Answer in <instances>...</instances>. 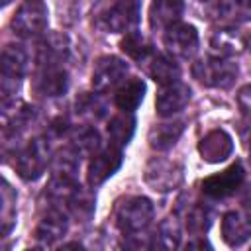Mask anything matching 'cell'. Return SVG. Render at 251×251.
Returning <instances> with one entry per match:
<instances>
[{"label": "cell", "mask_w": 251, "mask_h": 251, "mask_svg": "<svg viewBox=\"0 0 251 251\" xmlns=\"http://www.w3.org/2000/svg\"><path fill=\"white\" fill-rule=\"evenodd\" d=\"M27 51L24 45L20 43H8L2 51V84H0V92H2V106L16 102V92L20 90V82L27 71Z\"/></svg>", "instance_id": "6da1fadb"}, {"label": "cell", "mask_w": 251, "mask_h": 251, "mask_svg": "<svg viewBox=\"0 0 251 251\" xmlns=\"http://www.w3.org/2000/svg\"><path fill=\"white\" fill-rule=\"evenodd\" d=\"M155 210L149 198L145 196H129L122 200L116 208V226L124 235L143 233L153 222Z\"/></svg>", "instance_id": "7a4b0ae2"}, {"label": "cell", "mask_w": 251, "mask_h": 251, "mask_svg": "<svg viewBox=\"0 0 251 251\" xmlns=\"http://www.w3.org/2000/svg\"><path fill=\"white\" fill-rule=\"evenodd\" d=\"M49 159H51L49 139L47 137H33L16 153L14 167L24 180H37L45 173Z\"/></svg>", "instance_id": "3957f363"}, {"label": "cell", "mask_w": 251, "mask_h": 251, "mask_svg": "<svg viewBox=\"0 0 251 251\" xmlns=\"http://www.w3.org/2000/svg\"><path fill=\"white\" fill-rule=\"evenodd\" d=\"M194 78L210 88H229L237 78V65L224 57L200 59L192 65Z\"/></svg>", "instance_id": "277c9868"}, {"label": "cell", "mask_w": 251, "mask_h": 251, "mask_svg": "<svg viewBox=\"0 0 251 251\" xmlns=\"http://www.w3.org/2000/svg\"><path fill=\"white\" fill-rule=\"evenodd\" d=\"M49 12L43 0H24L12 18V29L18 37L31 39L45 31Z\"/></svg>", "instance_id": "5b68a950"}, {"label": "cell", "mask_w": 251, "mask_h": 251, "mask_svg": "<svg viewBox=\"0 0 251 251\" xmlns=\"http://www.w3.org/2000/svg\"><path fill=\"white\" fill-rule=\"evenodd\" d=\"M182 167L165 157L149 159L145 167V182L157 192H171L182 184Z\"/></svg>", "instance_id": "8992f818"}, {"label": "cell", "mask_w": 251, "mask_h": 251, "mask_svg": "<svg viewBox=\"0 0 251 251\" xmlns=\"http://www.w3.org/2000/svg\"><path fill=\"white\" fill-rule=\"evenodd\" d=\"M139 22V2L137 0H116L100 16L104 29L112 33H127Z\"/></svg>", "instance_id": "52a82bcc"}, {"label": "cell", "mask_w": 251, "mask_h": 251, "mask_svg": "<svg viewBox=\"0 0 251 251\" xmlns=\"http://www.w3.org/2000/svg\"><path fill=\"white\" fill-rule=\"evenodd\" d=\"M163 43L171 57L175 59H190L198 51V31L190 24L176 22L165 29Z\"/></svg>", "instance_id": "ba28073f"}, {"label": "cell", "mask_w": 251, "mask_h": 251, "mask_svg": "<svg viewBox=\"0 0 251 251\" xmlns=\"http://www.w3.org/2000/svg\"><path fill=\"white\" fill-rule=\"evenodd\" d=\"M127 75V63L114 55H104L94 63L92 69V88L96 92H108L122 84Z\"/></svg>", "instance_id": "9c48e42d"}, {"label": "cell", "mask_w": 251, "mask_h": 251, "mask_svg": "<svg viewBox=\"0 0 251 251\" xmlns=\"http://www.w3.org/2000/svg\"><path fill=\"white\" fill-rule=\"evenodd\" d=\"M245 178V171L243 165L239 161H235L233 165H229L227 169H224L218 175H212L208 178H204L202 182V192L210 198H226L229 194H233L241 182Z\"/></svg>", "instance_id": "30bf717a"}, {"label": "cell", "mask_w": 251, "mask_h": 251, "mask_svg": "<svg viewBox=\"0 0 251 251\" xmlns=\"http://www.w3.org/2000/svg\"><path fill=\"white\" fill-rule=\"evenodd\" d=\"M122 167V147L108 145L106 149H100L98 153L92 155L88 169H86V178L90 186H98L106 182L118 169Z\"/></svg>", "instance_id": "8fae6325"}, {"label": "cell", "mask_w": 251, "mask_h": 251, "mask_svg": "<svg viewBox=\"0 0 251 251\" xmlns=\"http://www.w3.org/2000/svg\"><path fill=\"white\" fill-rule=\"evenodd\" d=\"M188 100H190V88L184 82L176 80V82L161 86L155 98V110L161 118H171L178 114L180 110H184Z\"/></svg>", "instance_id": "7c38bea8"}, {"label": "cell", "mask_w": 251, "mask_h": 251, "mask_svg": "<svg viewBox=\"0 0 251 251\" xmlns=\"http://www.w3.org/2000/svg\"><path fill=\"white\" fill-rule=\"evenodd\" d=\"M69 229V216L63 208L59 206H51L41 220L37 222L35 227V239L41 245H53L55 241H59Z\"/></svg>", "instance_id": "4fadbf2b"}, {"label": "cell", "mask_w": 251, "mask_h": 251, "mask_svg": "<svg viewBox=\"0 0 251 251\" xmlns=\"http://www.w3.org/2000/svg\"><path fill=\"white\" fill-rule=\"evenodd\" d=\"M33 88L37 94L47 98L63 96L69 88V73L65 67H37Z\"/></svg>", "instance_id": "5bb4252c"}, {"label": "cell", "mask_w": 251, "mask_h": 251, "mask_svg": "<svg viewBox=\"0 0 251 251\" xmlns=\"http://www.w3.org/2000/svg\"><path fill=\"white\" fill-rule=\"evenodd\" d=\"M69 57V39L63 33H47L39 45L35 63L37 67H65Z\"/></svg>", "instance_id": "9a60e30c"}, {"label": "cell", "mask_w": 251, "mask_h": 251, "mask_svg": "<svg viewBox=\"0 0 251 251\" xmlns=\"http://www.w3.org/2000/svg\"><path fill=\"white\" fill-rule=\"evenodd\" d=\"M231 151H233V141L229 133L224 129L208 131L198 143V153L206 163H222L231 155Z\"/></svg>", "instance_id": "2e32d148"}, {"label": "cell", "mask_w": 251, "mask_h": 251, "mask_svg": "<svg viewBox=\"0 0 251 251\" xmlns=\"http://www.w3.org/2000/svg\"><path fill=\"white\" fill-rule=\"evenodd\" d=\"M210 16L224 25L245 24L251 20V0H216Z\"/></svg>", "instance_id": "e0dca14e"}, {"label": "cell", "mask_w": 251, "mask_h": 251, "mask_svg": "<svg viewBox=\"0 0 251 251\" xmlns=\"http://www.w3.org/2000/svg\"><path fill=\"white\" fill-rule=\"evenodd\" d=\"M251 237V218L239 210H231L222 218V239L229 247L243 245Z\"/></svg>", "instance_id": "ac0fdd59"}, {"label": "cell", "mask_w": 251, "mask_h": 251, "mask_svg": "<svg viewBox=\"0 0 251 251\" xmlns=\"http://www.w3.org/2000/svg\"><path fill=\"white\" fill-rule=\"evenodd\" d=\"M184 0H153L149 8V24L153 29H167L180 22Z\"/></svg>", "instance_id": "d6986e66"}, {"label": "cell", "mask_w": 251, "mask_h": 251, "mask_svg": "<svg viewBox=\"0 0 251 251\" xmlns=\"http://www.w3.org/2000/svg\"><path fill=\"white\" fill-rule=\"evenodd\" d=\"M243 47H245L243 37L231 27H222V29L214 31L210 37V51L214 57L231 59V57L239 55L243 51Z\"/></svg>", "instance_id": "ffe728a7"}, {"label": "cell", "mask_w": 251, "mask_h": 251, "mask_svg": "<svg viewBox=\"0 0 251 251\" xmlns=\"http://www.w3.org/2000/svg\"><path fill=\"white\" fill-rule=\"evenodd\" d=\"M100 133L94 126L84 124L78 126L73 135H71V149L78 155V157H92L94 153L100 151Z\"/></svg>", "instance_id": "44dd1931"}, {"label": "cell", "mask_w": 251, "mask_h": 251, "mask_svg": "<svg viewBox=\"0 0 251 251\" xmlns=\"http://www.w3.org/2000/svg\"><path fill=\"white\" fill-rule=\"evenodd\" d=\"M184 131V124L182 122H163L151 127L149 131V145L157 151H165L169 147H173L178 137Z\"/></svg>", "instance_id": "7402d4cb"}, {"label": "cell", "mask_w": 251, "mask_h": 251, "mask_svg": "<svg viewBox=\"0 0 251 251\" xmlns=\"http://www.w3.org/2000/svg\"><path fill=\"white\" fill-rule=\"evenodd\" d=\"M145 94V84L141 78H129L126 80L114 94V102L122 112H133L139 102L143 100Z\"/></svg>", "instance_id": "603a6c76"}, {"label": "cell", "mask_w": 251, "mask_h": 251, "mask_svg": "<svg viewBox=\"0 0 251 251\" xmlns=\"http://www.w3.org/2000/svg\"><path fill=\"white\" fill-rule=\"evenodd\" d=\"M135 131V120L131 116V112H122L118 116H114L108 124V139L110 145L116 147H124L129 143L131 135Z\"/></svg>", "instance_id": "cb8c5ba5"}, {"label": "cell", "mask_w": 251, "mask_h": 251, "mask_svg": "<svg viewBox=\"0 0 251 251\" xmlns=\"http://www.w3.org/2000/svg\"><path fill=\"white\" fill-rule=\"evenodd\" d=\"M149 75L155 82H159L161 86L176 82L180 78V69L175 63L173 57L167 55H153L149 61Z\"/></svg>", "instance_id": "d4e9b609"}, {"label": "cell", "mask_w": 251, "mask_h": 251, "mask_svg": "<svg viewBox=\"0 0 251 251\" xmlns=\"http://www.w3.org/2000/svg\"><path fill=\"white\" fill-rule=\"evenodd\" d=\"M120 47H122V51H124L127 57H131V59L137 61V63H147V61H151V57L155 55V53H153V45H151L139 31H135V29H131V31H127V33L124 35Z\"/></svg>", "instance_id": "484cf974"}, {"label": "cell", "mask_w": 251, "mask_h": 251, "mask_svg": "<svg viewBox=\"0 0 251 251\" xmlns=\"http://www.w3.org/2000/svg\"><path fill=\"white\" fill-rule=\"evenodd\" d=\"M178 243H180V224L176 216H169L159 224L153 237V245L161 249H176Z\"/></svg>", "instance_id": "4316f807"}, {"label": "cell", "mask_w": 251, "mask_h": 251, "mask_svg": "<svg viewBox=\"0 0 251 251\" xmlns=\"http://www.w3.org/2000/svg\"><path fill=\"white\" fill-rule=\"evenodd\" d=\"M212 220H214V212L206 204H194L188 210L186 227H188L190 233H194L196 237H200V233L208 231V227L212 226Z\"/></svg>", "instance_id": "83f0119b"}, {"label": "cell", "mask_w": 251, "mask_h": 251, "mask_svg": "<svg viewBox=\"0 0 251 251\" xmlns=\"http://www.w3.org/2000/svg\"><path fill=\"white\" fill-rule=\"evenodd\" d=\"M2 235H8L16 224V194L12 190V186L8 184V180L2 182Z\"/></svg>", "instance_id": "f1b7e54d"}, {"label": "cell", "mask_w": 251, "mask_h": 251, "mask_svg": "<svg viewBox=\"0 0 251 251\" xmlns=\"http://www.w3.org/2000/svg\"><path fill=\"white\" fill-rule=\"evenodd\" d=\"M76 114H80L82 118H88V120H98L106 114V108L96 94H82L76 100Z\"/></svg>", "instance_id": "f546056e"}, {"label": "cell", "mask_w": 251, "mask_h": 251, "mask_svg": "<svg viewBox=\"0 0 251 251\" xmlns=\"http://www.w3.org/2000/svg\"><path fill=\"white\" fill-rule=\"evenodd\" d=\"M237 106H239L241 114L251 120V84L243 86V88L237 92Z\"/></svg>", "instance_id": "4dcf8cb0"}, {"label": "cell", "mask_w": 251, "mask_h": 251, "mask_svg": "<svg viewBox=\"0 0 251 251\" xmlns=\"http://www.w3.org/2000/svg\"><path fill=\"white\" fill-rule=\"evenodd\" d=\"M194 247H210V243H208V241H204L202 237H200V239H196V241H188V243H186V249H194Z\"/></svg>", "instance_id": "1f68e13d"}, {"label": "cell", "mask_w": 251, "mask_h": 251, "mask_svg": "<svg viewBox=\"0 0 251 251\" xmlns=\"http://www.w3.org/2000/svg\"><path fill=\"white\" fill-rule=\"evenodd\" d=\"M10 2H12V0H2V4H4V6H8Z\"/></svg>", "instance_id": "d6a6232c"}, {"label": "cell", "mask_w": 251, "mask_h": 251, "mask_svg": "<svg viewBox=\"0 0 251 251\" xmlns=\"http://www.w3.org/2000/svg\"><path fill=\"white\" fill-rule=\"evenodd\" d=\"M249 163H251V141H249Z\"/></svg>", "instance_id": "836d02e7"}, {"label": "cell", "mask_w": 251, "mask_h": 251, "mask_svg": "<svg viewBox=\"0 0 251 251\" xmlns=\"http://www.w3.org/2000/svg\"><path fill=\"white\" fill-rule=\"evenodd\" d=\"M198 2H210V0H198Z\"/></svg>", "instance_id": "e575fe53"}, {"label": "cell", "mask_w": 251, "mask_h": 251, "mask_svg": "<svg viewBox=\"0 0 251 251\" xmlns=\"http://www.w3.org/2000/svg\"><path fill=\"white\" fill-rule=\"evenodd\" d=\"M249 47H251V37H249Z\"/></svg>", "instance_id": "d590c367"}]
</instances>
